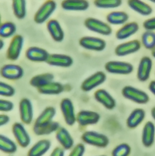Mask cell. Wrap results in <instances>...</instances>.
Masks as SVG:
<instances>
[{"instance_id": "obj_1", "label": "cell", "mask_w": 155, "mask_h": 156, "mask_svg": "<svg viewBox=\"0 0 155 156\" xmlns=\"http://www.w3.org/2000/svg\"><path fill=\"white\" fill-rule=\"evenodd\" d=\"M122 95L127 100L138 104H146L150 100V97L147 93L130 86H125L122 89Z\"/></svg>"}, {"instance_id": "obj_2", "label": "cell", "mask_w": 155, "mask_h": 156, "mask_svg": "<svg viewBox=\"0 0 155 156\" xmlns=\"http://www.w3.org/2000/svg\"><path fill=\"white\" fill-rule=\"evenodd\" d=\"M82 141L88 144L98 147H106L109 144V140L105 134L96 131H85L82 135Z\"/></svg>"}, {"instance_id": "obj_3", "label": "cell", "mask_w": 155, "mask_h": 156, "mask_svg": "<svg viewBox=\"0 0 155 156\" xmlns=\"http://www.w3.org/2000/svg\"><path fill=\"white\" fill-rule=\"evenodd\" d=\"M57 8V4L54 0H47L39 8L34 15V21L38 24L44 23L50 18Z\"/></svg>"}, {"instance_id": "obj_4", "label": "cell", "mask_w": 155, "mask_h": 156, "mask_svg": "<svg viewBox=\"0 0 155 156\" xmlns=\"http://www.w3.org/2000/svg\"><path fill=\"white\" fill-rule=\"evenodd\" d=\"M85 27L92 32L109 36L112 34V28L109 24L96 18H88L85 20Z\"/></svg>"}, {"instance_id": "obj_5", "label": "cell", "mask_w": 155, "mask_h": 156, "mask_svg": "<svg viewBox=\"0 0 155 156\" xmlns=\"http://www.w3.org/2000/svg\"><path fill=\"white\" fill-rule=\"evenodd\" d=\"M60 108L63 115L65 123L68 126H72L77 122V115L75 112V106L72 100L68 98L63 99L60 104Z\"/></svg>"}, {"instance_id": "obj_6", "label": "cell", "mask_w": 155, "mask_h": 156, "mask_svg": "<svg viewBox=\"0 0 155 156\" xmlns=\"http://www.w3.org/2000/svg\"><path fill=\"white\" fill-rule=\"evenodd\" d=\"M105 69L109 73L116 75H129L133 72V66L128 62L111 61L105 65Z\"/></svg>"}, {"instance_id": "obj_7", "label": "cell", "mask_w": 155, "mask_h": 156, "mask_svg": "<svg viewBox=\"0 0 155 156\" xmlns=\"http://www.w3.org/2000/svg\"><path fill=\"white\" fill-rule=\"evenodd\" d=\"M79 44L85 49L95 51H102L106 47L104 40L95 37H83L79 40Z\"/></svg>"}, {"instance_id": "obj_8", "label": "cell", "mask_w": 155, "mask_h": 156, "mask_svg": "<svg viewBox=\"0 0 155 156\" xmlns=\"http://www.w3.org/2000/svg\"><path fill=\"white\" fill-rule=\"evenodd\" d=\"M106 80V74L102 72H97L83 81L81 85V89L84 92H89L105 83Z\"/></svg>"}, {"instance_id": "obj_9", "label": "cell", "mask_w": 155, "mask_h": 156, "mask_svg": "<svg viewBox=\"0 0 155 156\" xmlns=\"http://www.w3.org/2000/svg\"><path fill=\"white\" fill-rule=\"evenodd\" d=\"M23 69L21 66L12 64L3 65L0 71L1 76L9 80L20 79L23 76Z\"/></svg>"}, {"instance_id": "obj_10", "label": "cell", "mask_w": 155, "mask_h": 156, "mask_svg": "<svg viewBox=\"0 0 155 156\" xmlns=\"http://www.w3.org/2000/svg\"><path fill=\"white\" fill-rule=\"evenodd\" d=\"M24 40L21 35H16L12 37L7 50V57L9 59L16 61L19 58L23 46Z\"/></svg>"}, {"instance_id": "obj_11", "label": "cell", "mask_w": 155, "mask_h": 156, "mask_svg": "<svg viewBox=\"0 0 155 156\" xmlns=\"http://www.w3.org/2000/svg\"><path fill=\"white\" fill-rule=\"evenodd\" d=\"M12 131L16 140L21 147H26L30 144V137L22 124L15 123L12 125Z\"/></svg>"}, {"instance_id": "obj_12", "label": "cell", "mask_w": 155, "mask_h": 156, "mask_svg": "<svg viewBox=\"0 0 155 156\" xmlns=\"http://www.w3.org/2000/svg\"><path fill=\"white\" fill-rule=\"evenodd\" d=\"M140 48V43L137 40H133L130 41L125 42L118 45L115 49V53L117 56L123 57L126 55H132L138 51Z\"/></svg>"}, {"instance_id": "obj_13", "label": "cell", "mask_w": 155, "mask_h": 156, "mask_svg": "<svg viewBox=\"0 0 155 156\" xmlns=\"http://www.w3.org/2000/svg\"><path fill=\"white\" fill-rule=\"evenodd\" d=\"M19 115L24 124H30L33 117V110L32 103L29 99L23 98L19 102Z\"/></svg>"}, {"instance_id": "obj_14", "label": "cell", "mask_w": 155, "mask_h": 156, "mask_svg": "<svg viewBox=\"0 0 155 156\" xmlns=\"http://www.w3.org/2000/svg\"><path fill=\"white\" fill-rule=\"evenodd\" d=\"M99 120H100V115L95 111L82 110L77 114V122L81 126L96 124Z\"/></svg>"}, {"instance_id": "obj_15", "label": "cell", "mask_w": 155, "mask_h": 156, "mask_svg": "<svg viewBox=\"0 0 155 156\" xmlns=\"http://www.w3.org/2000/svg\"><path fill=\"white\" fill-rule=\"evenodd\" d=\"M47 63L51 66L55 67L68 68L72 66L73 64V59L72 57L66 55H61V54H51L48 57Z\"/></svg>"}, {"instance_id": "obj_16", "label": "cell", "mask_w": 155, "mask_h": 156, "mask_svg": "<svg viewBox=\"0 0 155 156\" xmlns=\"http://www.w3.org/2000/svg\"><path fill=\"white\" fill-rule=\"evenodd\" d=\"M56 115V110L53 106H48L47 108L43 110L42 113L39 115V117L36 119L34 123L33 128L44 127L50 124Z\"/></svg>"}, {"instance_id": "obj_17", "label": "cell", "mask_w": 155, "mask_h": 156, "mask_svg": "<svg viewBox=\"0 0 155 156\" xmlns=\"http://www.w3.org/2000/svg\"><path fill=\"white\" fill-rule=\"evenodd\" d=\"M152 65V60L149 57L142 58L137 69V79L140 82H146L150 78Z\"/></svg>"}, {"instance_id": "obj_18", "label": "cell", "mask_w": 155, "mask_h": 156, "mask_svg": "<svg viewBox=\"0 0 155 156\" xmlns=\"http://www.w3.org/2000/svg\"><path fill=\"white\" fill-rule=\"evenodd\" d=\"M49 55L50 54L46 50L38 47H31L26 51V58L34 62H46Z\"/></svg>"}, {"instance_id": "obj_19", "label": "cell", "mask_w": 155, "mask_h": 156, "mask_svg": "<svg viewBox=\"0 0 155 156\" xmlns=\"http://www.w3.org/2000/svg\"><path fill=\"white\" fill-rule=\"evenodd\" d=\"M96 101L106 107L108 110H113L116 106V100L110 93H108L105 89H99L94 94Z\"/></svg>"}, {"instance_id": "obj_20", "label": "cell", "mask_w": 155, "mask_h": 156, "mask_svg": "<svg viewBox=\"0 0 155 156\" xmlns=\"http://www.w3.org/2000/svg\"><path fill=\"white\" fill-rule=\"evenodd\" d=\"M56 138L65 150L72 149L74 146V140L71 134L65 127H59L56 131Z\"/></svg>"}, {"instance_id": "obj_21", "label": "cell", "mask_w": 155, "mask_h": 156, "mask_svg": "<svg viewBox=\"0 0 155 156\" xmlns=\"http://www.w3.org/2000/svg\"><path fill=\"white\" fill-rule=\"evenodd\" d=\"M89 7L87 0H63L62 8L67 11H85Z\"/></svg>"}, {"instance_id": "obj_22", "label": "cell", "mask_w": 155, "mask_h": 156, "mask_svg": "<svg viewBox=\"0 0 155 156\" xmlns=\"http://www.w3.org/2000/svg\"><path fill=\"white\" fill-rule=\"evenodd\" d=\"M139 30V25L136 22L125 23L116 33V37L118 40H125L134 35Z\"/></svg>"}, {"instance_id": "obj_23", "label": "cell", "mask_w": 155, "mask_h": 156, "mask_svg": "<svg viewBox=\"0 0 155 156\" xmlns=\"http://www.w3.org/2000/svg\"><path fill=\"white\" fill-rule=\"evenodd\" d=\"M155 139V126L153 122L148 121L145 124L142 131V143L145 147L153 145Z\"/></svg>"}, {"instance_id": "obj_24", "label": "cell", "mask_w": 155, "mask_h": 156, "mask_svg": "<svg viewBox=\"0 0 155 156\" xmlns=\"http://www.w3.org/2000/svg\"><path fill=\"white\" fill-rule=\"evenodd\" d=\"M47 28L51 37L57 42H61L64 40L65 34L60 23L57 20H51L47 23Z\"/></svg>"}, {"instance_id": "obj_25", "label": "cell", "mask_w": 155, "mask_h": 156, "mask_svg": "<svg viewBox=\"0 0 155 156\" xmlns=\"http://www.w3.org/2000/svg\"><path fill=\"white\" fill-rule=\"evenodd\" d=\"M127 4L130 9L142 16H149L153 12L152 7L141 0H128Z\"/></svg>"}, {"instance_id": "obj_26", "label": "cell", "mask_w": 155, "mask_h": 156, "mask_svg": "<svg viewBox=\"0 0 155 156\" xmlns=\"http://www.w3.org/2000/svg\"><path fill=\"white\" fill-rule=\"evenodd\" d=\"M51 142L49 140L43 139L37 141L35 144L31 147L28 151L27 156H43L46 154L51 148Z\"/></svg>"}, {"instance_id": "obj_27", "label": "cell", "mask_w": 155, "mask_h": 156, "mask_svg": "<svg viewBox=\"0 0 155 156\" xmlns=\"http://www.w3.org/2000/svg\"><path fill=\"white\" fill-rule=\"evenodd\" d=\"M145 116H146V113L143 109H135L129 115V117L126 120V125L129 128H136L143 121Z\"/></svg>"}, {"instance_id": "obj_28", "label": "cell", "mask_w": 155, "mask_h": 156, "mask_svg": "<svg viewBox=\"0 0 155 156\" xmlns=\"http://www.w3.org/2000/svg\"><path fill=\"white\" fill-rule=\"evenodd\" d=\"M38 89V92L44 95H58L64 91V86L62 83L57 82H51L44 86H41Z\"/></svg>"}, {"instance_id": "obj_29", "label": "cell", "mask_w": 155, "mask_h": 156, "mask_svg": "<svg viewBox=\"0 0 155 156\" xmlns=\"http://www.w3.org/2000/svg\"><path fill=\"white\" fill-rule=\"evenodd\" d=\"M129 20L126 12L122 11H113L109 12L106 16V20L112 25H124Z\"/></svg>"}, {"instance_id": "obj_30", "label": "cell", "mask_w": 155, "mask_h": 156, "mask_svg": "<svg viewBox=\"0 0 155 156\" xmlns=\"http://www.w3.org/2000/svg\"><path fill=\"white\" fill-rule=\"evenodd\" d=\"M55 76L53 74L51 73H44L40 74L37 76H35L31 79L30 81V83L32 86L35 88L39 89L41 86H44V85L48 84V83L53 82Z\"/></svg>"}, {"instance_id": "obj_31", "label": "cell", "mask_w": 155, "mask_h": 156, "mask_svg": "<svg viewBox=\"0 0 155 156\" xmlns=\"http://www.w3.org/2000/svg\"><path fill=\"white\" fill-rule=\"evenodd\" d=\"M12 10L16 17L23 20L26 16V0H12Z\"/></svg>"}, {"instance_id": "obj_32", "label": "cell", "mask_w": 155, "mask_h": 156, "mask_svg": "<svg viewBox=\"0 0 155 156\" xmlns=\"http://www.w3.org/2000/svg\"><path fill=\"white\" fill-rule=\"evenodd\" d=\"M0 150L7 154H12L16 151L17 146L12 140L3 134H1L0 135Z\"/></svg>"}, {"instance_id": "obj_33", "label": "cell", "mask_w": 155, "mask_h": 156, "mask_svg": "<svg viewBox=\"0 0 155 156\" xmlns=\"http://www.w3.org/2000/svg\"><path fill=\"white\" fill-rule=\"evenodd\" d=\"M60 125L57 121H52L50 124L44 127H38V128H33V132L37 135H48L51 133L55 132L59 129Z\"/></svg>"}, {"instance_id": "obj_34", "label": "cell", "mask_w": 155, "mask_h": 156, "mask_svg": "<svg viewBox=\"0 0 155 156\" xmlns=\"http://www.w3.org/2000/svg\"><path fill=\"white\" fill-rule=\"evenodd\" d=\"M122 0H94V5L100 9H115L122 5Z\"/></svg>"}, {"instance_id": "obj_35", "label": "cell", "mask_w": 155, "mask_h": 156, "mask_svg": "<svg viewBox=\"0 0 155 156\" xmlns=\"http://www.w3.org/2000/svg\"><path fill=\"white\" fill-rule=\"evenodd\" d=\"M16 27L12 22L2 23L0 27V36L2 38H9L15 34Z\"/></svg>"}, {"instance_id": "obj_36", "label": "cell", "mask_w": 155, "mask_h": 156, "mask_svg": "<svg viewBox=\"0 0 155 156\" xmlns=\"http://www.w3.org/2000/svg\"><path fill=\"white\" fill-rule=\"evenodd\" d=\"M142 44L146 49L153 50L155 48V33L153 31L147 30L142 35Z\"/></svg>"}, {"instance_id": "obj_37", "label": "cell", "mask_w": 155, "mask_h": 156, "mask_svg": "<svg viewBox=\"0 0 155 156\" xmlns=\"http://www.w3.org/2000/svg\"><path fill=\"white\" fill-rule=\"evenodd\" d=\"M131 151L130 146L126 143H123L116 146L112 151V156H129Z\"/></svg>"}, {"instance_id": "obj_38", "label": "cell", "mask_w": 155, "mask_h": 156, "mask_svg": "<svg viewBox=\"0 0 155 156\" xmlns=\"http://www.w3.org/2000/svg\"><path fill=\"white\" fill-rule=\"evenodd\" d=\"M15 94V89L10 85L1 82L0 83V96H12Z\"/></svg>"}, {"instance_id": "obj_39", "label": "cell", "mask_w": 155, "mask_h": 156, "mask_svg": "<svg viewBox=\"0 0 155 156\" xmlns=\"http://www.w3.org/2000/svg\"><path fill=\"white\" fill-rule=\"evenodd\" d=\"M14 105L13 103L9 100H0V111L1 112H9L13 110Z\"/></svg>"}, {"instance_id": "obj_40", "label": "cell", "mask_w": 155, "mask_h": 156, "mask_svg": "<svg viewBox=\"0 0 155 156\" xmlns=\"http://www.w3.org/2000/svg\"><path fill=\"white\" fill-rule=\"evenodd\" d=\"M85 151V145L82 143L78 144L72 148V151L68 156H83Z\"/></svg>"}, {"instance_id": "obj_41", "label": "cell", "mask_w": 155, "mask_h": 156, "mask_svg": "<svg viewBox=\"0 0 155 156\" xmlns=\"http://www.w3.org/2000/svg\"><path fill=\"white\" fill-rule=\"evenodd\" d=\"M143 26L144 29H146V30H155V17H152L150 18V19L146 20L143 22Z\"/></svg>"}, {"instance_id": "obj_42", "label": "cell", "mask_w": 155, "mask_h": 156, "mask_svg": "<svg viewBox=\"0 0 155 156\" xmlns=\"http://www.w3.org/2000/svg\"><path fill=\"white\" fill-rule=\"evenodd\" d=\"M50 156H65V149L62 147H55Z\"/></svg>"}, {"instance_id": "obj_43", "label": "cell", "mask_w": 155, "mask_h": 156, "mask_svg": "<svg viewBox=\"0 0 155 156\" xmlns=\"http://www.w3.org/2000/svg\"><path fill=\"white\" fill-rule=\"evenodd\" d=\"M9 122V117L5 114L0 115V127L5 125Z\"/></svg>"}, {"instance_id": "obj_44", "label": "cell", "mask_w": 155, "mask_h": 156, "mask_svg": "<svg viewBox=\"0 0 155 156\" xmlns=\"http://www.w3.org/2000/svg\"><path fill=\"white\" fill-rule=\"evenodd\" d=\"M148 89L149 90H150V91L155 96V80H153L150 82V84H149Z\"/></svg>"}, {"instance_id": "obj_45", "label": "cell", "mask_w": 155, "mask_h": 156, "mask_svg": "<svg viewBox=\"0 0 155 156\" xmlns=\"http://www.w3.org/2000/svg\"><path fill=\"white\" fill-rule=\"evenodd\" d=\"M151 116H152V117H153V119L154 120V121H155V106H154V107H153V108H152V110H151Z\"/></svg>"}, {"instance_id": "obj_46", "label": "cell", "mask_w": 155, "mask_h": 156, "mask_svg": "<svg viewBox=\"0 0 155 156\" xmlns=\"http://www.w3.org/2000/svg\"><path fill=\"white\" fill-rule=\"evenodd\" d=\"M4 47V41L2 40H0V50H2Z\"/></svg>"}, {"instance_id": "obj_47", "label": "cell", "mask_w": 155, "mask_h": 156, "mask_svg": "<svg viewBox=\"0 0 155 156\" xmlns=\"http://www.w3.org/2000/svg\"><path fill=\"white\" fill-rule=\"evenodd\" d=\"M152 56L155 58V48H153V50H152Z\"/></svg>"}, {"instance_id": "obj_48", "label": "cell", "mask_w": 155, "mask_h": 156, "mask_svg": "<svg viewBox=\"0 0 155 156\" xmlns=\"http://www.w3.org/2000/svg\"><path fill=\"white\" fill-rule=\"evenodd\" d=\"M148 1H150V2H153V3H155V0H148Z\"/></svg>"}, {"instance_id": "obj_49", "label": "cell", "mask_w": 155, "mask_h": 156, "mask_svg": "<svg viewBox=\"0 0 155 156\" xmlns=\"http://www.w3.org/2000/svg\"><path fill=\"white\" fill-rule=\"evenodd\" d=\"M99 156H106V155H99Z\"/></svg>"}]
</instances>
